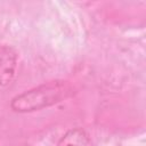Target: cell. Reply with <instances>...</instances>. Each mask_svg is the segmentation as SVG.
<instances>
[{
	"label": "cell",
	"instance_id": "obj_3",
	"mask_svg": "<svg viewBox=\"0 0 146 146\" xmlns=\"http://www.w3.org/2000/svg\"><path fill=\"white\" fill-rule=\"evenodd\" d=\"M57 146H92V141L84 129L73 128L60 137Z\"/></svg>",
	"mask_w": 146,
	"mask_h": 146
},
{
	"label": "cell",
	"instance_id": "obj_1",
	"mask_svg": "<svg viewBox=\"0 0 146 146\" xmlns=\"http://www.w3.org/2000/svg\"><path fill=\"white\" fill-rule=\"evenodd\" d=\"M72 87L67 81L56 80L42 83L13 97L10 108L17 113H30L52 106L68 98Z\"/></svg>",
	"mask_w": 146,
	"mask_h": 146
},
{
	"label": "cell",
	"instance_id": "obj_2",
	"mask_svg": "<svg viewBox=\"0 0 146 146\" xmlns=\"http://www.w3.org/2000/svg\"><path fill=\"white\" fill-rule=\"evenodd\" d=\"M18 55L9 44L0 43V86H8L15 78Z\"/></svg>",
	"mask_w": 146,
	"mask_h": 146
}]
</instances>
